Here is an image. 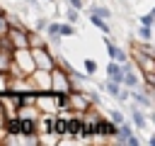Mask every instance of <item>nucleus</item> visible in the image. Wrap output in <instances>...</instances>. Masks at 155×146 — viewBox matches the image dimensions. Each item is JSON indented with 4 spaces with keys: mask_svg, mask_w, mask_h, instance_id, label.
I'll return each mask as SVG.
<instances>
[{
    "mask_svg": "<svg viewBox=\"0 0 155 146\" xmlns=\"http://www.w3.org/2000/svg\"><path fill=\"white\" fill-rule=\"evenodd\" d=\"M116 141H119V144H128V146H138V136H133V131H131V127H128L126 122H124V124H119Z\"/></svg>",
    "mask_w": 155,
    "mask_h": 146,
    "instance_id": "obj_1",
    "label": "nucleus"
},
{
    "mask_svg": "<svg viewBox=\"0 0 155 146\" xmlns=\"http://www.w3.org/2000/svg\"><path fill=\"white\" fill-rule=\"evenodd\" d=\"M107 73H109V78L116 80V83H124V78H126L124 66H119V61H114V58H111V63L107 66Z\"/></svg>",
    "mask_w": 155,
    "mask_h": 146,
    "instance_id": "obj_2",
    "label": "nucleus"
},
{
    "mask_svg": "<svg viewBox=\"0 0 155 146\" xmlns=\"http://www.w3.org/2000/svg\"><path fill=\"white\" fill-rule=\"evenodd\" d=\"M104 44H107V51H109V56H111L114 61H119V63H124V61H126V54H124L119 46H114V44H111V39H104Z\"/></svg>",
    "mask_w": 155,
    "mask_h": 146,
    "instance_id": "obj_3",
    "label": "nucleus"
},
{
    "mask_svg": "<svg viewBox=\"0 0 155 146\" xmlns=\"http://www.w3.org/2000/svg\"><path fill=\"white\" fill-rule=\"evenodd\" d=\"M90 24L92 27H97V29H102L104 34H109L111 29H109V22L104 19V17H99V15H94V12H90Z\"/></svg>",
    "mask_w": 155,
    "mask_h": 146,
    "instance_id": "obj_4",
    "label": "nucleus"
},
{
    "mask_svg": "<svg viewBox=\"0 0 155 146\" xmlns=\"http://www.w3.org/2000/svg\"><path fill=\"white\" fill-rule=\"evenodd\" d=\"M131 119H133V124H136L138 129H143V127L148 124V119H145V114H143L140 109H136V107L131 109Z\"/></svg>",
    "mask_w": 155,
    "mask_h": 146,
    "instance_id": "obj_5",
    "label": "nucleus"
},
{
    "mask_svg": "<svg viewBox=\"0 0 155 146\" xmlns=\"http://www.w3.org/2000/svg\"><path fill=\"white\" fill-rule=\"evenodd\" d=\"M90 12H94V15H99V17H104V19H111V10L109 7H104V5H94Z\"/></svg>",
    "mask_w": 155,
    "mask_h": 146,
    "instance_id": "obj_6",
    "label": "nucleus"
},
{
    "mask_svg": "<svg viewBox=\"0 0 155 146\" xmlns=\"http://www.w3.org/2000/svg\"><path fill=\"white\" fill-rule=\"evenodd\" d=\"M104 88H107V92H109V95H114V97H119V95H121L119 83H116V80H111V78H109V83H104Z\"/></svg>",
    "mask_w": 155,
    "mask_h": 146,
    "instance_id": "obj_7",
    "label": "nucleus"
},
{
    "mask_svg": "<svg viewBox=\"0 0 155 146\" xmlns=\"http://www.w3.org/2000/svg\"><path fill=\"white\" fill-rule=\"evenodd\" d=\"M68 129H70V134H82V131H85V127H82L80 119H70V122H68Z\"/></svg>",
    "mask_w": 155,
    "mask_h": 146,
    "instance_id": "obj_8",
    "label": "nucleus"
},
{
    "mask_svg": "<svg viewBox=\"0 0 155 146\" xmlns=\"http://www.w3.org/2000/svg\"><path fill=\"white\" fill-rule=\"evenodd\" d=\"M124 85H126V88H133V90H136V88H138V78H136V75H133V73L128 71V73H126V78H124Z\"/></svg>",
    "mask_w": 155,
    "mask_h": 146,
    "instance_id": "obj_9",
    "label": "nucleus"
},
{
    "mask_svg": "<svg viewBox=\"0 0 155 146\" xmlns=\"http://www.w3.org/2000/svg\"><path fill=\"white\" fill-rule=\"evenodd\" d=\"M7 129H10V134H22V122L19 119H12L7 124Z\"/></svg>",
    "mask_w": 155,
    "mask_h": 146,
    "instance_id": "obj_10",
    "label": "nucleus"
},
{
    "mask_svg": "<svg viewBox=\"0 0 155 146\" xmlns=\"http://www.w3.org/2000/svg\"><path fill=\"white\" fill-rule=\"evenodd\" d=\"M61 34H63V36H73V34H75V29H73V22H68V24H61Z\"/></svg>",
    "mask_w": 155,
    "mask_h": 146,
    "instance_id": "obj_11",
    "label": "nucleus"
},
{
    "mask_svg": "<svg viewBox=\"0 0 155 146\" xmlns=\"http://www.w3.org/2000/svg\"><path fill=\"white\" fill-rule=\"evenodd\" d=\"M133 100H136L138 105H143V107H150V100H148L145 95H140V92H133Z\"/></svg>",
    "mask_w": 155,
    "mask_h": 146,
    "instance_id": "obj_12",
    "label": "nucleus"
},
{
    "mask_svg": "<svg viewBox=\"0 0 155 146\" xmlns=\"http://www.w3.org/2000/svg\"><path fill=\"white\" fill-rule=\"evenodd\" d=\"M109 119H111L114 124H124V114H121V112H116V109H111V112H109Z\"/></svg>",
    "mask_w": 155,
    "mask_h": 146,
    "instance_id": "obj_13",
    "label": "nucleus"
},
{
    "mask_svg": "<svg viewBox=\"0 0 155 146\" xmlns=\"http://www.w3.org/2000/svg\"><path fill=\"white\" fill-rule=\"evenodd\" d=\"M65 17H68V22L75 24V22H78V7H70V10L65 12Z\"/></svg>",
    "mask_w": 155,
    "mask_h": 146,
    "instance_id": "obj_14",
    "label": "nucleus"
},
{
    "mask_svg": "<svg viewBox=\"0 0 155 146\" xmlns=\"http://www.w3.org/2000/svg\"><path fill=\"white\" fill-rule=\"evenodd\" d=\"M138 36H140V39H150V24H143V27L138 29Z\"/></svg>",
    "mask_w": 155,
    "mask_h": 146,
    "instance_id": "obj_15",
    "label": "nucleus"
},
{
    "mask_svg": "<svg viewBox=\"0 0 155 146\" xmlns=\"http://www.w3.org/2000/svg\"><path fill=\"white\" fill-rule=\"evenodd\" d=\"M31 131H34V122L24 119V122H22V134H31Z\"/></svg>",
    "mask_w": 155,
    "mask_h": 146,
    "instance_id": "obj_16",
    "label": "nucleus"
},
{
    "mask_svg": "<svg viewBox=\"0 0 155 146\" xmlns=\"http://www.w3.org/2000/svg\"><path fill=\"white\" fill-rule=\"evenodd\" d=\"M48 34L56 39V34H61V24H56V22H53V24H48Z\"/></svg>",
    "mask_w": 155,
    "mask_h": 146,
    "instance_id": "obj_17",
    "label": "nucleus"
},
{
    "mask_svg": "<svg viewBox=\"0 0 155 146\" xmlns=\"http://www.w3.org/2000/svg\"><path fill=\"white\" fill-rule=\"evenodd\" d=\"M85 71H87V73H94V71H97V63H94L92 58H87V61H85Z\"/></svg>",
    "mask_w": 155,
    "mask_h": 146,
    "instance_id": "obj_18",
    "label": "nucleus"
},
{
    "mask_svg": "<svg viewBox=\"0 0 155 146\" xmlns=\"http://www.w3.org/2000/svg\"><path fill=\"white\" fill-rule=\"evenodd\" d=\"M36 29H48V19L46 17H39L36 19Z\"/></svg>",
    "mask_w": 155,
    "mask_h": 146,
    "instance_id": "obj_19",
    "label": "nucleus"
},
{
    "mask_svg": "<svg viewBox=\"0 0 155 146\" xmlns=\"http://www.w3.org/2000/svg\"><path fill=\"white\" fill-rule=\"evenodd\" d=\"M153 22H155L153 15H140V24H153Z\"/></svg>",
    "mask_w": 155,
    "mask_h": 146,
    "instance_id": "obj_20",
    "label": "nucleus"
},
{
    "mask_svg": "<svg viewBox=\"0 0 155 146\" xmlns=\"http://www.w3.org/2000/svg\"><path fill=\"white\" fill-rule=\"evenodd\" d=\"M65 127H68V122H56V124H53L56 131H65Z\"/></svg>",
    "mask_w": 155,
    "mask_h": 146,
    "instance_id": "obj_21",
    "label": "nucleus"
},
{
    "mask_svg": "<svg viewBox=\"0 0 155 146\" xmlns=\"http://www.w3.org/2000/svg\"><path fill=\"white\" fill-rule=\"evenodd\" d=\"M68 5H70V7H78V10H80V7H82V0H68Z\"/></svg>",
    "mask_w": 155,
    "mask_h": 146,
    "instance_id": "obj_22",
    "label": "nucleus"
},
{
    "mask_svg": "<svg viewBox=\"0 0 155 146\" xmlns=\"http://www.w3.org/2000/svg\"><path fill=\"white\" fill-rule=\"evenodd\" d=\"M128 97H131V92H128V90H121V95H119V100H128Z\"/></svg>",
    "mask_w": 155,
    "mask_h": 146,
    "instance_id": "obj_23",
    "label": "nucleus"
},
{
    "mask_svg": "<svg viewBox=\"0 0 155 146\" xmlns=\"http://www.w3.org/2000/svg\"><path fill=\"white\" fill-rule=\"evenodd\" d=\"M150 146H155V136H150Z\"/></svg>",
    "mask_w": 155,
    "mask_h": 146,
    "instance_id": "obj_24",
    "label": "nucleus"
},
{
    "mask_svg": "<svg viewBox=\"0 0 155 146\" xmlns=\"http://www.w3.org/2000/svg\"><path fill=\"white\" fill-rule=\"evenodd\" d=\"M150 119H153V124H155V114H150Z\"/></svg>",
    "mask_w": 155,
    "mask_h": 146,
    "instance_id": "obj_25",
    "label": "nucleus"
},
{
    "mask_svg": "<svg viewBox=\"0 0 155 146\" xmlns=\"http://www.w3.org/2000/svg\"><path fill=\"white\" fill-rule=\"evenodd\" d=\"M150 15H153V17H155V7H153V10H150Z\"/></svg>",
    "mask_w": 155,
    "mask_h": 146,
    "instance_id": "obj_26",
    "label": "nucleus"
},
{
    "mask_svg": "<svg viewBox=\"0 0 155 146\" xmlns=\"http://www.w3.org/2000/svg\"><path fill=\"white\" fill-rule=\"evenodd\" d=\"M46 2H51V0H46Z\"/></svg>",
    "mask_w": 155,
    "mask_h": 146,
    "instance_id": "obj_27",
    "label": "nucleus"
}]
</instances>
